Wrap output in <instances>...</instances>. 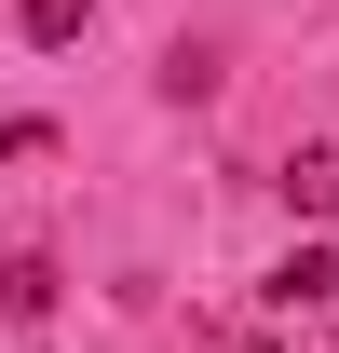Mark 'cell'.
<instances>
[{
    "mask_svg": "<svg viewBox=\"0 0 339 353\" xmlns=\"http://www.w3.org/2000/svg\"><path fill=\"white\" fill-rule=\"evenodd\" d=\"M54 299H68V272H54L41 245H14V259H0V312H14V326H41Z\"/></svg>",
    "mask_w": 339,
    "mask_h": 353,
    "instance_id": "1",
    "label": "cell"
},
{
    "mask_svg": "<svg viewBox=\"0 0 339 353\" xmlns=\"http://www.w3.org/2000/svg\"><path fill=\"white\" fill-rule=\"evenodd\" d=\"M258 299H271V312H326V299H339V259H326V245H298V259L271 272Z\"/></svg>",
    "mask_w": 339,
    "mask_h": 353,
    "instance_id": "2",
    "label": "cell"
},
{
    "mask_svg": "<svg viewBox=\"0 0 339 353\" xmlns=\"http://www.w3.org/2000/svg\"><path fill=\"white\" fill-rule=\"evenodd\" d=\"M285 204L298 218H339V150H285Z\"/></svg>",
    "mask_w": 339,
    "mask_h": 353,
    "instance_id": "3",
    "label": "cell"
},
{
    "mask_svg": "<svg viewBox=\"0 0 339 353\" xmlns=\"http://www.w3.org/2000/svg\"><path fill=\"white\" fill-rule=\"evenodd\" d=\"M14 28H28V41H41V54H68V41H82V28H95V0H14Z\"/></svg>",
    "mask_w": 339,
    "mask_h": 353,
    "instance_id": "4",
    "label": "cell"
},
{
    "mask_svg": "<svg viewBox=\"0 0 339 353\" xmlns=\"http://www.w3.org/2000/svg\"><path fill=\"white\" fill-rule=\"evenodd\" d=\"M258 353H271V340H258Z\"/></svg>",
    "mask_w": 339,
    "mask_h": 353,
    "instance_id": "5",
    "label": "cell"
}]
</instances>
